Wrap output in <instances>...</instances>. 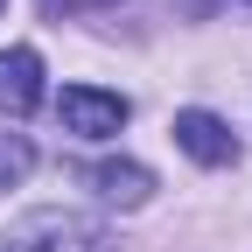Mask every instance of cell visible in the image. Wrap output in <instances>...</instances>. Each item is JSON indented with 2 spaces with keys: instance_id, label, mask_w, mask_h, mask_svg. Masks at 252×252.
I'll return each mask as SVG.
<instances>
[{
  "instance_id": "cell-3",
  "label": "cell",
  "mask_w": 252,
  "mask_h": 252,
  "mask_svg": "<svg viewBox=\"0 0 252 252\" xmlns=\"http://www.w3.org/2000/svg\"><path fill=\"white\" fill-rule=\"evenodd\" d=\"M175 147L189 154V161H203V168H224V161H238V140H231V126L217 119V112H203V105L175 112Z\"/></svg>"
},
{
  "instance_id": "cell-5",
  "label": "cell",
  "mask_w": 252,
  "mask_h": 252,
  "mask_svg": "<svg viewBox=\"0 0 252 252\" xmlns=\"http://www.w3.org/2000/svg\"><path fill=\"white\" fill-rule=\"evenodd\" d=\"M91 182H98V196L119 203V210H140V203L154 196V175H147L140 161H98V168H91Z\"/></svg>"
},
{
  "instance_id": "cell-7",
  "label": "cell",
  "mask_w": 252,
  "mask_h": 252,
  "mask_svg": "<svg viewBox=\"0 0 252 252\" xmlns=\"http://www.w3.org/2000/svg\"><path fill=\"white\" fill-rule=\"evenodd\" d=\"M84 7H112V0H42V14H84Z\"/></svg>"
},
{
  "instance_id": "cell-2",
  "label": "cell",
  "mask_w": 252,
  "mask_h": 252,
  "mask_svg": "<svg viewBox=\"0 0 252 252\" xmlns=\"http://www.w3.org/2000/svg\"><path fill=\"white\" fill-rule=\"evenodd\" d=\"M56 119L70 126L77 140H105V133L126 126V98H119V91H98V84H63Z\"/></svg>"
},
{
  "instance_id": "cell-6",
  "label": "cell",
  "mask_w": 252,
  "mask_h": 252,
  "mask_svg": "<svg viewBox=\"0 0 252 252\" xmlns=\"http://www.w3.org/2000/svg\"><path fill=\"white\" fill-rule=\"evenodd\" d=\"M21 168H28V147H21V140H0V189H7Z\"/></svg>"
},
{
  "instance_id": "cell-4",
  "label": "cell",
  "mask_w": 252,
  "mask_h": 252,
  "mask_svg": "<svg viewBox=\"0 0 252 252\" xmlns=\"http://www.w3.org/2000/svg\"><path fill=\"white\" fill-rule=\"evenodd\" d=\"M42 105V56L35 49H0V112L28 119Z\"/></svg>"
},
{
  "instance_id": "cell-1",
  "label": "cell",
  "mask_w": 252,
  "mask_h": 252,
  "mask_svg": "<svg viewBox=\"0 0 252 252\" xmlns=\"http://www.w3.org/2000/svg\"><path fill=\"white\" fill-rule=\"evenodd\" d=\"M0 252H105V231L84 224V217L42 210V217H28V224H14L0 238Z\"/></svg>"
}]
</instances>
